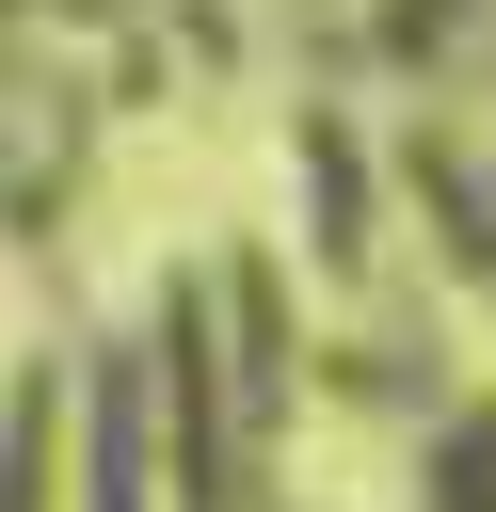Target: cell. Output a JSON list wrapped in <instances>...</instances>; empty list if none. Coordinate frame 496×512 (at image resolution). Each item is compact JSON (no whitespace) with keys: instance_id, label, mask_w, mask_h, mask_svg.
Returning <instances> with one entry per match:
<instances>
[{"instance_id":"cell-2","label":"cell","mask_w":496,"mask_h":512,"mask_svg":"<svg viewBox=\"0 0 496 512\" xmlns=\"http://www.w3.org/2000/svg\"><path fill=\"white\" fill-rule=\"evenodd\" d=\"M96 512H144V448H128V384H96Z\"/></svg>"},{"instance_id":"cell-1","label":"cell","mask_w":496,"mask_h":512,"mask_svg":"<svg viewBox=\"0 0 496 512\" xmlns=\"http://www.w3.org/2000/svg\"><path fill=\"white\" fill-rule=\"evenodd\" d=\"M0 512H48V400L0 416Z\"/></svg>"}]
</instances>
